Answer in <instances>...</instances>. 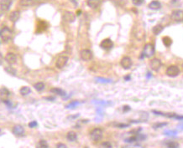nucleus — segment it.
I'll return each mask as SVG.
<instances>
[{
  "label": "nucleus",
  "instance_id": "obj_1",
  "mask_svg": "<svg viewBox=\"0 0 183 148\" xmlns=\"http://www.w3.org/2000/svg\"><path fill=\"white\" fill-rule=\"evenodd\" d=\"M154 53H155V49H154V44H152L150 43H148V44H145V47H144L141 56L143 58H145V57L150 58V57H152L154 55Z\"/></svg>",
  "mask_w": 183,
  "mask_h": 148
},
{
  "label": "nucleus",
  "instance_id": "obj_2",
  "mask_svg": "<svg viewBox=\"0 0 183 148\" xmlns=\"http://www.w3.org/2000/svg\"><path fill=\"white\" fill-rule=\"evenodd\" d=\"M90 138L93 141H99L103 137V131L100 128H94L90 131Z\"/></svg>",
  "mask_w": 183,
  "mask_h": 148
},
{
  "label": "nucleus",
  "instance_id": "obj_3",
  "mask_svg": "<svg viewBox=\"0 0 183 148\" xmlns=\"http://www.w3.org/2000/svg\"><path fill=\"white\" fill-rule=\"evenodd\" d=\"M180 72H181V70L177 65H171L165 70L166 75L169 77H171V78L178 76L180 75Z\"/></svg>",
  "mask_w": 183,
  "mask_h": 148
},
{
  "label": "nucleus",
  "instance_id": "obj_4",
  "mask_svg": "<svg viewBox=\"0 0 183 148\" xmlns=\"http://www.w3.org/2000/svg\"><path fill=\"white\" fill-rule=\"evenodd\" d=\"M68 60H69V57L67 56V55H61L59 56L56 59V66L57 69H63L66 65L67 64Z\"/></svg>",
  "mask_w": 183,
  "mask_h": 148
},
{
  "label": "nucleus",
  "instance_id": "obj_5",
  "mask_svg": "<svg viewBox=\"0 0 183 148\" xmlns=\"http://www.w3.org/2000/svg\"><path fill=\"white\" fill-rule=\"evenodd\" d=\"M152 112L154 113V115H158V116H165L168 118H173L176 120H183L182 116H178L175 113H165V112H161L158 110H152Z\"/></svg>",
  "mask_w": 183,
  "mask_h": 148
},
{
  "label": "nucleus",
  "instance_id": "obj_6",
  "mask_svg": "<svg viewBox=\"0 0 183 148\" xmlns=\"http://www.w3.org/2000/svg\"><path fill=\"white\" fill-rule=\"evenodd\" d=\"M0 37L4 42H7L12 38V31L9 28H3L0 30Z\"/></svg>",
  "mask_w": 183,
  "mask_h": 148
},
{
  "label": "nucleus",
  "instance_id": "obj_7",
  "mask_svg": "<svg viewBox=\"0 0 183 148\" xmlns=\"http://www.w3.org/2000/svg\"><path fill=\"white\" fill-rule=\"evenodd\" d=\"M132 65H133V61L129 56H124L120 60V65L122 66L123 69H129L132 67Z\"/></svg>",
  "mask_w": 183,
  "mask_h": 148
},
{
  "label": "nucleus",
  "instance_id": "obj_8",
  "mask_svg": "<svg viewBox=\"0 0 183 148\" xmlns=\"http://www.w3.org/2000/svg\"><path fill=\"white\" fill-rule=\"evenodd\" d=\"M80 56H81V59H82V60H84V61L91 60V59L93 58V52L90 49H82L81 52H80Z\"/></svg>",
  "mask_w": 183,
  "mask_h": 148
},
{
  "label": "nucleus",
  "instance_id": "obj_9",
  "mask_svg": "<svg viewBox=\"0 0 183 148\" xmlns=\"http://www.w3.org/2000/svg\"><path fill=\"white\" fill-rule=\"evenodd\" d=\"M150 69L152 70H154L155 72L159 71L160 69L161 68L162 66V63L161 61V59H158V58H154L150 60Z\"/></svg>",
  "mask_w": 183,
  "mask_h": 148
},
{
  "label": "nucleus",
  "instance_id": "obj_10",
  "mask_svg": "<svg viewBox=\"0 0 183 148\" xmlns=\"http://www.w3.org/2000/svg\"><path fill=\"white\" fill-rule=\"evenodd\" d=\"M13 3V0H0V9L2 12L9 11Z\"/></svg>",
  "mask_w": 183,
  "mask_h": 148
},
{
  "label": "nucleus",
  "instance_id": "obj_11",
  "mask_svg": "<svg viewBox=\"0 0 183 148\" xmlns=\"http://www.w3.org/2000/svg\"><path fill=\"white\" fill-rule=\"evenodd\" d=\"M100 47L104 50H110L114 47V42L110 39H105L100 43Z\"/></svg>",
  "mask_w": 183,
  "mask_h": 148
},
{
  "label": "nucleus",
  "instance_id": "obj_12",
  "mask_svg": "<svg viewBox=\"0 0 183 148\" xmlns=\"http://www.w3.org/2000/svg\"><path fill=\"white\" fill-rule=\"evenodd\" d=\"M5 60L6 62L10 65H15L17 63V55L14 54V53H12V52H10L6 54L5 56Z\"/></svg>",
  "mask_w": 183,
  "mask_h": 148
},
{
  "label": "nucleus",
  "instance_id": "obj_13",
  "mask_svg": "<svg viewBox=\"0 0 183 148\" xmlns=\"http://www.w3.org/2000/svg\"><path fill=\"white\" fill-rule=\"evenodd\" d=\"M12 132H13L14 135H15L17 137H24V133H25L24 127L22 126H20V125L14 126L13 127V129H12Z\"/></svg>",
  "mask_w": 183,
  "mask_h": 148
},
{
  "label": "nucleus",
  "instance_id": "obj_14",
  "mask_svg": "<svg viewBox=\"0 0 183 148\" xmlns=\"http://www.w3.org/2000/svg\"><path fill=\"white\" fill-rule=\"evenodd\" d=\"M171 17L174 21H176V22L183 21V11L182 10H174Z\"/></svg>",
  "mask_w": 183,
  "mask_h": 148
},
{
  "label": "nucleus",
  "instance_id": "obj_15",
  "mask_svg": "<svg viewBox=\"0 0 183 148\" xmlns=\"http://www.w3.org/2000/svg\"><path fill=\"white\" fill-rule=\"evenodd\" d=\"M10 96V90L7 89V88L3 87V88H1V89H0V99H1L3 102L7 101V100H9Z\"/></svg>",
  "mask_w": 183,
  "mask_h": 148
},
{
  "label": "nucleus",
  "instance_id": "obj_16",
  "mask_svg": "<svg viewBox=\"0 0 183 148\" xmlns=\"http://www.w3.org/2000/svg\"><path fill=\"white\" fill-rule=\"evenodd\" d=\"M63 19L66 20L67 22H68V23H72V22H74L75 20H76V15L72 12L67 11V12L64 13Z\"/></svg>",
  "mask_w": 183,
  "mask_h": 148
},
{
  "label": "nucleus",
  "instance_id": "obj_17",
  "mask_svg": "<svg viewBox=\"0 0 183 148\" xmlns=\"http://www.w3.org/2000/svg\"><path fill=\"white\" fill-rule=\"evenodd\" d=\"M148 7H149V9L152 10H159L161 8V3L158 0H153L149 3Z\"/></svg>",
  "mask_w": 183,
  "mask_h": 148
},
{
  "label": "nucleus",
  "instance_id": "obj_18",
  "mask_svg": "<svg viewBox=\"0 0 183 148\" xmlns=\"http://www.w3.org/2000/svg\"><path fill=\"white\" fill-rule=\"evenodd\" d=\"M20 18V12L19 11H13L10 14V21H12L13 23H16Z\"/></svg>",
  "mask_w": 183,
  "mask_h": 148
},
{
  "label": "nucleus",
  "instance_id": "obj_19",
  "mask_svg": "<svg viewBox=\"0 0 183 148\" xmlns=\"http://www.w3.org/2000/svg\"><path fill=\"white\" fill-rule=\"evenodd\" d=\"M101 3V0H87V6L91 9H97Z\"/></svg>",
  "mask_w": 183,
  "mask_h": 148
},
{
  "label": "nucleus",
  "instance_id": "obj_20",
  "mask_svg": "<svg viewBox=\"0 0 183 148\" xmlns=\"http://www.w3.org/2000/svg\"><path fill=\"white\" fill-rule=\"evenodd\" d=\"M19 93L22 96H27L31 93V89L28 86H23L19 89Z\"/></svg>",
  "mask_w": 183,
  "mask_h": 148
},
{
  "label": "nucleus",
  "instance_id": "obj_21",
  "mask_svg": "<svg viewBox=\"0 0 183 148\" xmlns=\"http://www.w3.org/2000/svg\"><path fill=\"white\" fill-rule=\"evenodd\" d=\"M67 139L69 141H75L77 139V134L74 131H69L67 135Z\"/></svg>",
  "mask_w": 183,
  "mask_h": 148
},
{
  "label": "nucleus",
  "instance_id": "obj_22",
  "mask_svg": "<svg viewBox=\"0 0 183 148\" xmlns=\"http://www.w3.org/2000/svg\"><path fill=\"white\" fill-rule=\"evenodd\" d=\"M163 30H164V27L161 24H158V25H155L152 29V32H153L154 35H159L163 31Z\"/></svg>",
  "mask_w": 183,
  "mask_h": 148
},
{
  "label": "nucleus",
  "instance_id": "obj_23",
  "mask_svg": "<svg viewBox=\"0 0 183 148\" xmlns=\"http://www.w3.org/2000/svg\"><path fill=\"white\" fill-rule=\"evenodd\" d=\"M50 92L55 93V94H56V95L60 96H65L67 95L66 91H64L63 89H60V88H52V89H50Z\"/></svg>",
  "mask_w": 183,
  "mask_h": 148
},
{
  "label": "nucleus",
  "instance_id": "obj_24",
  "mask_svg": "<svg viewBox=\"0 0 183 148\" xmlns=\"http://www.w3.org/2000/svg\"><path fill=\"white\" fill-rule=\"evenodd\" d=\"M34 88L36 89L38 92H41L43 91L45 88H46V85L43 82H37L34 85Z\"/></svg>",
  "mask_w": 183,
  "mask_h": 148
},
{
  "label": "nucleus",
  "instance_id": "obj_25",
  "mask_svg": "<svg viewBox=\"0 0 183 148\" xmlns=\"http://www.w3.org/2000/svg\"><path fill=\"white\" fill-rule=\"evenodd\" d=\"M34 0H19V4L22 7H29L33 5Z\"/></svg>",
  "mask_w": 183,
  "mask_h": 148
},
{
  "label": "nucleus",
  "instance_id": "obj_26",
  "mask_svg": "<svg viewBox=\"0 0 183 148\" xmlns=\"http://www.w3.org/2000/svg\"><path fill=\"white\" fill-rule=\"evenodd\" d=\"M4 70L8 74H10V75H13V76H15L17 75V70L14 69V68H13V66H7V67L4 68Z\"/></svg>",
  "mask_w": 183,
  "mask_h": 148
},
{
  "label": "nucleus",
  "instance_id": "obj_27",
  "mask_svg": "<svg viewBox=\"0 0 183 148\" xmlns=\"http://www.w3.org/2000/svg\"><path fill=\"white\" fill-rule=\"evenodd\" d=\"M162 42H163V44H164V45L165 47H170L171 45V44H172V40L170 37L165 36V37H164L162 39Z\"/></svg>",
  "mask_w": 183,
  "mask_h": 148
},
{
  "label": "nucleus",
  "instance_id": "obj_28",
  "mask_svg": "<svg viewBox=\"0 0 183 148\" xmlns=\"http://www.w3.org/2000/svg\"><path fill=\"white\" fill-rule=\"evenodd\" d=\"M163 134L167 137H176L177 136V132L173 130H165Z\"/></svg>",
  "mask_w": 183,
  "mask_h": 148
},
{
  "label": "nucleus",
  "instance_id": "obj_29",
  "mask_svg": "<svg viewBox=\"0 0 183 148\" xmlns=\"http://www.w3.org/2000/svg\"><path fill=\"white\" fill-rule=\"evenodd\" d=\"M165 145L166 147L169 148H178L179 147V144L176 141H168V142H165Z\"/></svg>",
  "mask_w": 183,
  "mask_h": 148
},
{
  "label": "nucleus",
  "instance_id": "obj_30",
  "mask_svg": "<svg viewBox=\"0 0 183 148\" xmlns=\"http://www.w3.org/2000/svg\"><path fill=\"white\" fill-rule=\"evenodd\" d=\"M78 105H80V102H79V101H77V100H75V101H72V102H71L70 104H68L67 106H66V108L74 109V108H76Z\"/></svg>",
  "mask_w": 183,
  "mask_h": 148
},
{
  "label": "nucleus",
  "instance_id": "obj_31",
  "mask_svg": "<svg viewBox=\"0 0 183 148\" xmlns=\"http://www.w3.org/2000/svg\"><path fill=\"white\" fill-rule=\"evenodd\" d=\"M38 147H39V148H48L49 145H48V143L46 142V141H45V140H40L38 143Z\"/></svg>",
  "mask_w": 183,
  "mask_h": 148
},
{
  "label": "nucleus",
  "instance_id": "obj_32",
  "mask_svg": "<svg viewBox=\"0 0 183 148\" xmlns=\"http://www.w3.org/2000/svg\"><path fill=\"white\" fill-rule=\"evenodd\" d=\"M168 125V123L167 122H161V123H155L154 124L153 126H152V127L154 129H158V128H161V127H163L165 126H167Z\"/></svg>",
  "mask_w": 183,
  "mask_h": 148
},
{
  "label": "nucleus",
  "instance_id": "obj_33",
  "mask_svg": "<svg viewBox=\"0 0 183 148\" xmlns=\"http://www.w3.org/2000/svg\"><path fill=\"white\" fill-rule=\"evenodd\" d=\"M97 82H99V83H111L112 80L108 79H105V78H102V77H97L96 78Z\"/></svg>",
  "mask_w": 183,
  "mask_h": 148
},
{
  "label": "nucleus",
  "instance_id": "obj_34",
  "mask_svg": "<svg viewBox=\"0 0 183 148\" xmlns=\"http://www.w3.org/2000/svg\"><path fill=\"white\" fill-rule=\"evenodd\" d=\"M132 3L135 6H140L145 3V0H132Z\"/></svg>",
  "mask_w": 183,
  "mask_h": 148
},
{
  "label": "nucleus",
  "instance_id": "obj_35",
  "mask_svg": "<svg viewBox=\"0 0 183 148\" xmlns=\"http://www.w3.org/2000/svg\"><path fill=\"white\" fill-rule=\"evenodd\" d=\"M138 140V137H136V136H134V137H129V138H127L125 139V142H129V143H132V142H135Z\"/></svg>",
  "mask_w": 183,
  "mask_h": 148
},
{
  "label": "nucleus",
  "instance_id": "obj_36",
  "mask_svg": "<svg viewBox=\"0 0 183 148\" xmlns=\"http://www.w3.org/2000/svg\"><path fill=\"white\" fill-rule=\"evenodd\" d=\"M28 126H29V128H35V127H36V126H38V123H37L35 120H33V121L29 122Z\"/></svg>",
  "mask_w": 183,
  "mask_h": 148
},
{
  "label": "nucleus",
  "instance_id": "obj_37",
  "mask_svg": "<svg viewBox=\"0 0 183 148\" xmlns=\"http://www.w3.org/2000/svg\"><path fill=\"white\" fill-rule=\"evenodd\" d=\"M102 147H106V148H111L112 147V145H111L109 142L106 141V142H103V143H102Z\"/></svg>",
  "mask_w": 183,
  "mask_h": 148
},
{
  "label": "nucleus",
  "instance_id": "obj_38",
  "mask_svg": "<svg viewBox=\"0 0 183 148\" xmlns=\"http://www.w3.org/2000/svg\"><path fill=\"white\" fill-rule=\"evenodd\" d=\"M116 126L118 128H126V127H129V124H117Z\"/></svg>",
  "mask_w": 183,
  "mask_h": 148
},
{
  "label": "nucleus",
  "instance_id": "obj_39",
  "mask_svg": "<svg viewBox=\"0 0 183 148\" xmlns=\"http://www.w3.org/2000/svg\"><path fill=\"white\" fill-rule=\"evenodd\" d=\"M56 147L57 148H67V146L65 144H62V143H59L56 145Z\"/></svg>",
  "mask_w": 183,
  "mask_h": 148
},
{
  "label": "nucleus",
  "instance_id": "obj_40",
  "mask_svg": "<svg viewBox=\"0 0 183 148\" xmlns=\"http://www.w3.org/2000/svg\"><path fill=\"white\" fill-rule=\"evenodd\" d=\"M3 63V56L2 53L0 52V65H2Z\"/></svg>",
  "mask_w": 183,
  "mask_h": 148
},
{
  "label": "nucleus",
  "instance_id": "obj_41",
  "mask_svg": "<svg viewBox=\"0 0 183 148\" xmlns=\"http://www.w3.org/2000/svg\"><path fill=\"white\" fill-rule=\"evenodd\" d=\"M130 110V107H129V106H124V108H123L124 112H126L127 110Z\"/></svg>",
  "mask_w": 183,
  "mask_h": 148
},
{
  "label": "nucleus",
  "instance_id": "obj_42",
  "mask_svg": "<svg viewBox=\"0 0 183 148\" xmlns=\"http://www.w3.org/2000/svg\"><path fill=\"white\" fill-rule=\"evenodd\" d=\"M177 128L179 129V130H181V131H183V123L182 124H180V125H178Z\"/></svg>",
  "mask_w": 183,
  "mask_h": 148
},
{
  "label": "nucleus",
  "instance_id": "obj_43",
  "mask_svg": "<svg viewBox=\"0 0 183 148\" xmlns=\"http://www.w3.org/2000/svg\"><path fill=\"white\" fill-rule=\"evenodd\" d=\"M124 79H125V80H129L130 79V75H127V76L124 77Z\"/></svg>",
  "mask_w": 183,
  "mask_h": 148
},
{
  "label": "nucleus",
  "instance_id": "obj_44",
  "mask_svg": "<svg viewBox=\"0 0 183 148\" xmlns=\"http://www.w3.org/2000/svg\"><path fill=\"white\" fill-rule=\"evenodd\" d=\"M34 1L38 2V3H42V2H44V1H46V0H34Z\"/></svg>",
  "mask_w": 183,
  "mask_h": 148
},
{
  "label": "nucleus",
  "instance_id": "obj_45",
  "mask_svg": "<svg viewBox=\"0 0 183 148\" xmlns=\"http://www.w3.org/2000/svg\"><path fill=\"white\" fill-rule=\"evenodd\" d=\"M182 71H183V63H182Z\"/></svg>",
  "mask_w": 183,
  "mask_h": 148
},
{
  "label": "nucleus",
  "instance_id": "obj_46",
  "mask_svg": "<svg viewBox=\"0 0 183 148\" xmlns=\"http://www.w3.org/2000/svg\"><path fill=\"white\" fill-rule=\"evenodd\" d=\"M71 1H73V2H76V0H71Z\"/></svg>",
  "mask_w": 183,
  "mask_h": 148
},
{
  "label": "nucleus",
  "instance_id": "obj_47",
  "mask_svg": "<svg viewBox=\"0 0 183 148\" xmlns=\"http://www.w3.org/2000/svg\"><path fill=\"white\" fill-rule=\"evenodd\" d=\"M1 132H2V131H1V130H0V135H1Z\"/></svg>",
  "mask_w": 183,
  "mask_h": 148
}]
</instances>
